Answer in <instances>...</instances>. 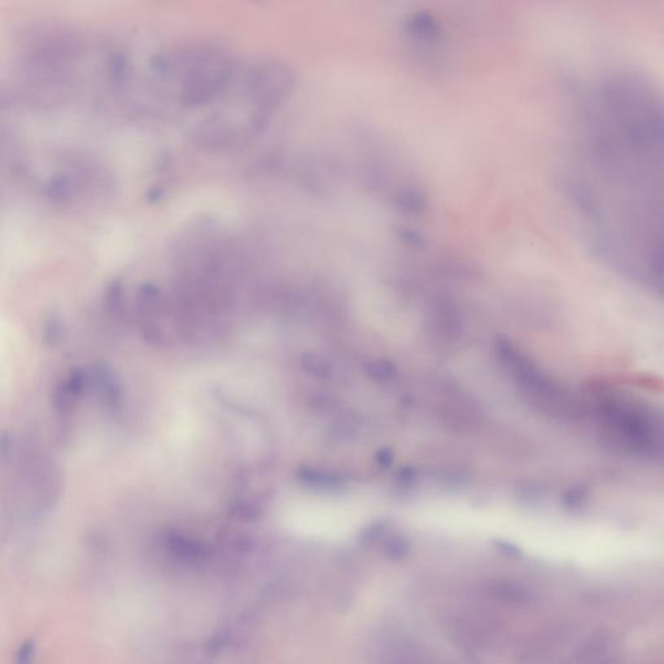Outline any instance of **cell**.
Segmentation results:
<instances>
[{"instance_id":"cell-7","label":"cell","mask_w":664,"mask_h":664,"mask_svg":"<svg viewBox=\"0 0 664 664\" xmlns=\"http://www.w3.org/2000/svg\"><path fill=\"white\" fill-rule=\"evenodd\" d=\"M377 460H379V463H380V465H383V466H389V465H391V463L393 462L394 455H393V453L391 452V450L384 449V450H380V452H377Z\"/></svg>"},{"instance_id":"cell-4","label":"cell","mask_w":664,"mask_h":664,"mask_svg":"<svg viewBox=\"0 0 664 664\" xmlns=\"http://www.w3.org/2000/svg\"><path fill=\"white\" fill-rule=\"evenodd\" d=\"M367 374L370 375L371 377L377 379V380H388L391 377H394L396 374V369L393 366L392 363H388V361H374V363H370L367 365Z\"/></svg>"},{"instance_id":"cell-5","label":"cell","mask_w":664,"mask_h":664,"mask_svg":"<svg viewBox=\"0 0 664 664\" xmlns=\"http://www.w3.org/2000/svg\"><path fill=\"white\" fill-rule=\"evenodd\" d=\"M302 475H305V480L308 483L314 484L319 488H333L338 485L336 476L327 474L325 471H305Z\"/></svg>"},{"instance_id":"cell-1","label":"cell","mask_w":664,"mask_h":664,"mask_svg":"<svg viewBox=\"0 0 664 664\" xmlns=\"http://www.w3.org/2000/svg\"><path fill=\"white\" fill-rule=\"evenodd\" d=\"M155 83L178 106L211 104L230 89L234 62L225 51L211 45H189L155 55Z\"/></svg>"},{"instance_id":"cell-2","label":"cell","mask_w":664,"mask_h":664,"mask_svg":"<svg viewBox=\"0 0 664 664\" xmlns=\"http://www.w3.org/2000/svg\"><path fill=\"white\" fill-rule=\"evenodd\" d=\"M643 286L664 296V244L654 261L650 265L649 272L646 275Z\"/></svg>"},{"instance_id":"cell-3","label":"cell","mask_w":664,"mask_h":664,"mask_svg":"<svg viewBox=\"0 0 664 664\" xmlns=\"http://www.w3.org/2000/svg\"><path fill=\"white\" fill-rule=\"evenodd\" d=\"M384 549L388 557L400 560L408 555L410 546H409L408 540H405L404 537L394 536L391 537L387 541Z\"/></svg>"},{"instance_id":"cell-6","label":"cell","mask_w":664,"mask_h":664,"mask_svg":"<svg viewBox=\"0 0 664 664\" xmlns=\"http://www.w3.org/2000/svg\"><path fill=\"white\" fill-rule=\"evenodd\" d=\"M35 653H37V645L35 641L28 638L23 641V643L18 646L17 653H16L15 664H33L35 659Z\"/></svg>"}]
</instances>
